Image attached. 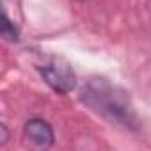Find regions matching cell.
<instances>
[{"label":"cell","mask_w":151,"mask_h":151,"mask_svg":"<svg viewBox=\"0 0 151 151\" xmlns=\"http://www.w3.org/2000/svg\"><path fill=\"white\" fill-rule=\"evenodd\" d=\"M80 101L107 123L128 132L140 128L139 116L128 93L105 77H91L80 89Z\"/></svg>","instance_id":"obj_1"},{"label":"cell","mask_w":151,"mask_h":151,"mask_svg":"<svg viewBox=\"0 0 151 151\" xmlns=\"http://www.w3.org/2000/svg\"><path fill=\"white\" fill-rule=\"evenodd\" d=\"M36 69L39 73L41 80L57 94L66 96L77 87V73H75L73 66L57 55H50L43 59V62L36 64Z\"/></svg>","instance_id":"obj_2"},{"label":"cell","mask_w":151,"mask_h":151,"mask_svg":"<svg viewBox=\"0 0 151 151\" xmlns=\"http://www.w3.org/2000/svg\"><path fill=\"white\" fill-rule=\"evenodd\" d=\"M22 135H23V144L32 149H50L55 144V132L45 117L27 119Z\"/></svg>","instance_id":"obj_3"},{"label":"cell","mask_w":151,"mask_h":151,"mask_svg":"<svg viewBox=\"0 0 151 151\" xmlns=\"http://www.w3.org/2000/svg\"><path fill=\"white\" fill-rule=\"evenodd\" d=\"M0 34L2 37L9 43H18L20 41V30L18 27L13 23V20L7 16V13H2V25H0Z\"/></svg>","instance_id":"obj_4"}]
</instances>
